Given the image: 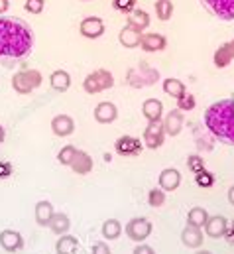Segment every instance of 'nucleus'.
I'll list each match as a JSON object with an SVG mask.
<instances>
[{"label": "nucleus", "instance_id": "473e14b6", "mask_svg": "<svg viewBox=\"0 0 234 254\" xmlns=\"http://www.w3.org/2000/svg\"><path fill=\"white\" fill-rule=\"evenodd\" d=\"M215 182H217V176L209 170H201L199 174H195V184L199 188H213Z\"/></svg>", "mask_w": 234, "mask_h": 254}, {"label": "nucleus", "instance_id": "20e7f679", "mask_svg": "<svg viewBox=\"0 0 234 254\" xmlns=\"http://www.w3.org/2000/svg\"><path fill=\"white\" fill-rule=\"evenodd\" d=\"M42 81H44V77H42V73L38 69H28L24 65L18 73H14V77H12V89L18 95H30V93H34L42 85Z\"/></svg>", "mask_w": 234, "mask_h": 254}, {"label": "nucleus", "instance_id": "cd10ccee", "mask_svg": "<svg viewBox=\"0 0 234 254\" xmlns=\"http://www.w3.org/2000/svg\"><path fill=\"white\" fill-rule=\"evenodd\" d=\"M209 217H211V215L207 213V209H205V207H191V209H189V213H187V225L203 229V227L207 225Z\"/></svg>", "mask_w": 234, "mask_h": 254}, {"label": "nucleus", "instance_id": "ea45409f", "mask_svg": "<svg viewBox=\"0 0 234 254\" xmlns=\"http://www.w3.org/2000/svg\"><path fill=\"white\" fill-rule=\"evenodd\" d=\"M12 172H14L12 164L8 160H0V180H8L12 176Z\"/></svg>", "mask_w": 234, "mask_h": 254}, {"label": "nucleus", "instance_id": "f704fd0d", "mask_svg": "<svg viewBox=\"0 0 234 254\" xmlns=\"http://www.w3.org/2000/svg\"><path fill=\"white\" fill-rule=\"evenodd\" d=\"M164 203H166V191L162 190V188H154V190L148 191V205H150V207L158 209V207H162Z\"/></svg>", "mask_w": 234, "mask_h": 254}, {"label": "nucleus", "instance_id": "7ed1b4c3", "mask_svg": "<svg viewBox=\"0 0 234 254\" xmlns=\"http://www.w3.org/2000/svg\"><path fill=\"white\" fill-rule=\"evenodd\" d=\"M158 81H160V71L146 62H140L126 71V83L132 89H146V87L156 85Z\"/></svg>", "mask_w": 234, "mask_h": 254}, {"label": "nucleus", "instance_id": "c9c22d12", "mask_svg": "<svg viewBox=\"0 0 234 254\" xmlns=\"http://www.w3.org/2000/svg\"><path fill=\"white\" fill-rule=\"evenodd\" d=\"M197 107V101H195V97L191 95V93H185L181 99H177V109L181 111V113H189V111H193Z\"/></svg>", "mask_w": 234, "mask_h": 254}, {"label": "nucleus", "instance_id": "39448f33", "mask_svg": "<svg viewBox=\"0 0 234 254\" xmlns=\"http://www.w3.org/2000/svg\"><path fill=\"white\" fill-rule=\"evenodd\" d=\"M113 87H115V75L109 69H97V71L89 73L83 81V89L89 95H97V93H103Z\"/></svg>", "mask_w": 234, "mask_h": 254}, {"label": "nucleus", "instance_id": "4468645a", "mask_svg": "<svg viewBox=\"0 0 234 254\" xmlns=\"http://www.w3.org/2000/svg\"><path fill=\"white\" fill-rule=\"evenodd\" d=\"M140 48L144 52H164L168 48V40L164 34H158V32H148L142 36V42H140Z\"/></svg>", "mask_w": 234, "mask_h": 254}, {"label": "nucleus", "instance_id": "f3484780", "mask_svg": "<svg viewBox=\"0 0 234 254\" xmlns=\"http://www.w3.org/2000/svg\"><path fill=\"white\" fill-rule=\"evenodd\" d=\"M142 36H144V32H140V30H136V28H132V26L126 24V26L120 30V34H118V42H120L124 48L134 50V48L140 46Z\"/></svg>", "mask_w": 234, "mask_h": 254}, {"label": "nucleus", "instance_id": "b1692460", "mask_svg": "<svg viewBox=\"0 0 234 254\" xmlns=\"http://www.w3.org/2000/svg\"><path fill=\"white\" fill-rule=\"evenodd\" d=\"M50 85L54 91L58 93H65L69 87H71V75L65 71V69H58L50 75Z\"/></svg>", "mask_w": 234, "mask_h": 254}, {"label": "nucleus", "instance_id": "8fccbe9b", "mask_svg": "<svg viewBox=\"0 0 234 254\" xmlns=\"http://www.w3.org/2000/svg\"><path fill=\"white\" fill-rule=\"evenodd\" d=\"M233 227H234V223H233Z\"/></svg>", "mask_w": 234, "mask_h": 254}, {"label": "nucleus", "instance_id": "f03ea898", "mask_svg": "<svg viewBox=\"0 0 234 254\" xmlns=\"http://www.w3.org/2000/svg\"><path fill=\"white\" fill-rule=\"evenodd\" d=\"M205 128L223 144L234 146V93L231 97L213 103L205 111Z\"/></svg>", "mask_w": 234, "mask_h": 254}, {"label": "nucleus", "instance_id": "6e6552de", "mask_svg": "<svg viewBox=\"0 0 234 254\" xmlns=\"http://www.w3.org/2000/svg\"><path fill=\"white\" fill-rule=\"evenodd\" d=\"M215 18L223 22L234 20V0H199Z\"/></svg>", "mask_w": 234, "mask_h": 254}, {"label": "nucleus", "instance_id": "a211bd4d", "mask_svg": "<svg viewBox=\"0 0 234 254\" xmlns=\"http://www.w3.org/2000/svg\"><path fill=\"white\" fill-rule=\"evenodd\" d=\"M158 184L164 191H176L181 186V174L176 168H166L162 170L160 178H158Z\"/></svg>", "mask_w": 234, "mask_h": 254}, {"label": "nucleus", "instance_id": "4c0bfd02", "mask_svg": "<svg viewBox=\"0 0 234 254\" xmlns=\"http://www.w3.org/2000/svg\"><path fill=\"white\" fill-rule=\"evenodd\" d=\"M136 2L138 0H113V6L117 12H122V14H132L136 10Z\"/></svg>", "mask_w": 234, "mask_h": 254}, {"label": "nucleus", "instance_id": "423d86ee", "mask_svg": "<svg viewBox=\"0 0 234 254\" xmlns=\"http://www.w3.org/2000/svg\"><path fill=\"white\" fill-rule=\"evenodd\" d=\"M152 223L146 219V217H134V219H130L128 223H126V227H124V233H126V237L130 239V241H134V243H144L150 235H152Z\"/></svg>", "mask_w": 234, "mask_h": 254}, {"label": "nucleus", "instance_id": "aec40b11", "mask_svg": "<svg viewBox=\"0 0 234 254\" xmlns=\"http://www.w3.org/2000/svg\"><path fill=\"white\" fill-rule=\"evenodd\" d=\"M142 115L148 123H154V121H162L164 117V103L160 99H146L144 105H142Z\"/></svg>", "mask_w": 234, "mask_h": 254}, {"label": "nucleus", "instance_id": "393cba45", "mask_svg": "<svg viewBox=\"0 0 234 254\" xmlns=\"http://www.w3.org/2000/svg\"><path fill=\"white\" fill-rule=\"evenodd\" d=\"M50 231L54 233V235H67V231L71 229V219H69V215H65V213H56L54 217H52V221H50Z\"/></svg>", "mask_w": 234, "mask_h": 254}, {"label": "nucleus", "instance_id": "bb28decb", "mask_svg": "<svg viewBox=\"0 0 234 254\" xmlns=\"http://www.w3.org/2000/svg\"><path fill=\"white\" fill-rule=\"evenodd\" d=\"M126 24L136 28V30H140V32H144L150 26V14L146 10H142V8H136L132 14H128V22Z\"/></svg>", "mask_w": 234, "mask_h": 254}, {"label": "nucleus", "instance_id": "2eb2a0df", "mask_svg": "<svg viewBox=\"0 0 234 254\" xmlns=\"http://www.w3.org/2000/svg\"><path fill=\"white\" fill-rule=\"evenodd\" d=\"M183 125H185V115L179 109L170 111L166 115V119H164V128H166L168 136H179L181 130H183Z\"/></svg>", "mask_w": 234, "mask_h": 254}, {"label": "nucleus", "instance_id": "f257e3e1", "mask_svg": "<svg viewBox=\"0 0 234 254\" xmlns=\"http://www.w3.org/2000/svg\"><path fill=\"white\" fill-rule=\"evenodd\" d=\"M34 50V30L22 18H0V64L6 67L24 62Z\"/></svg>", "mask_w": 234, "mask_h": 254}, {"label": "nucleus", "instance_id": "37998d69", "mask_svg": "<svg viewBox=\"0 0 234 254\" xmlns=\"http://www.w3.org/2000/svg\"><path fill=\"white\" fill-rule=\"evenodd\" d=\"M225 239H227V243H229L231 247H234V227H229V231H227Z\"/></svg>", "mask_w": 234, "mask_h": 254}, {"label": "nucleus", "instance_id": "a878e982", "mask_svg": "<svg viewBox=\"0 0 234 254\" xmlns=\"http://www.w3.org/2000/svg\"><path fill=\"white\" fill-rule=\"evenodd\" d=\"M79 251V241L77 237L71 235H61L56 243V254H75Z\"/></svg>", "mask_w": 234, "mask_h": 254}, {"label": "nucleus", "instance_id": "1a4fd4ad", "mask_svg": "<svg viewBox=\"0 0 234 254\" xmlns=\"http://www.w3.org/2000/svg\"><path fill=\"white\" fill-rule=\"evenodd\" d=\"M144 140L140 142V138L136 136H120L117 142H115V152L118 156H124V158H132V156H138L142 150H144Z\"/></svg>", "mask_w": 234, "mask_h": 254}, {"label": "nucleus", "instance_id": "a19ab883", "mask_svg": "<svg viewBox=\"0 0 234 254\" xmlns=\"http://www.w3.org/2000/svg\"><path fill=\"white\" fill-rule=\"evenodd\" d=\"M91 254H113V253H111V249H109V245L105 241H99V243H95L91 247Z\"/></svg>", "mask_w": 234, "mask_h": 254}, {"label": "nucleus", "instance_id": "72a5a7b5", "mask_svg": "<svg viewBox=\"0 0 234 254\" xmlns=\"http://www.w3.org/2000/svg\"><path fill=\"white\" fill-rule=\"evenodd\" d=\"M77 152H79V150H77L73 144L63 146L58 154V162L61 164V166H71V162H73V158H75V154H77Z\"/></svg>", "mask_w": 234, "mask_h": 254}, {"label": "nucleus", "instance_id": "4be33fe9", "mask_svg": "<svg viewBox=\"0 0 234 254\" xmlns=\"http://www.w3.org/2000/svg\"><path fill=\"white\" fill-rule=\"evenodd\" d=\"M69 168H71L77 176H87V174L93 172V158H91L87 152L79 150V152L75 154V158H73V162H71Z\"/></svg>", "mask_w": 234, "mask_h": 254}, {"label": "nucleus", "instance_id": "79ce46f5", "mask_svg": "<svg viewBox=\"0 0 234 254\" xmlns=\"http://www.w3.org/2000/svg\"><path fill=\"white\" fill-rule=\"evenodd\" d=\"M132 254H156V251L150 247V245H144V243H140L134 251H132Z\"/></svg>", "mask_w": 234, "mask_h": 254}, {"label": "nucleus", "instance_id": "dca6fc26", "mask_svg": "<svg viewBox=\"0 0 234 254\" xmlns=\"http://www.w3.org/2000/svg\"><path fill=\"white\" fill-rule=\"evenodd\" d=\"M203 241H205L203 229H199V227L187 225V227L181 231V243H183L187 249H201V247H203Z\"/></svg>", "mask_w": 234, "mask_h": 254}, {"label": "nucleus", "instance_id": "49530a36", "mask_svg": "<svg viewBox=\"0 0 234 254\" xmlns=\"http://www.w3.org/2000/svg\"><path fill=\"white\" fill-rule=\"evenodd\" d=\"M4 138H6V130H4V127L0 125V144L4 142Z\"/></svg>", "mask_w": 234, "mask_h": 254}, {"label": "nucleus", "instance_id": "7c9ffc66", "mask_svg": "<svg viewBox=\"0 0 234 254\" xmlns=\"http://www.w3.org/2000/svg\"><path fill=\"white\" fill-rule=\"evenodd\" d=\"M122 223L118 221V219H107L105 223H103V229H101V233H103V239H109V241H117L118 237L122 235Z\"/></svg>", "mask_w": 234, "mask_h": 254}, {"label": "nucleus", "instance_id": "e433bc0d", "mask_svg": "<svg viewBox=\"0 0 234 254\" xmlns=\"http://www.w3.org/2000/svg\"><path fill=\"white\" fill-rule=\"evenodd\" d=\"M187 168L193 172V174H199L201 170H205V160L201 154H191L187 156Z\"/></svg>", "mask_w": 234, "mask_h": 254}, {"label": "nucleus", "instance_id": "de8ad7c7", "mask_svg": "<svg viewBox=\"0 0 234 254\" xmlns=\"http://www.w3.org/2000/svg\"><path fill=\"white\" fill-rule=\"evenodd\" d=\"M195 254H213V253H209V251H197Z\"/></svg>", "mask_w": 234, "mask_h": 254}, {"label": "nucleus", "instance_id": "09e8293b", "mask_svg": "<svg viewBox=\"0 0 234 254\" xmlns=\"http://www.w3.org/2000/svg\"><path fill=\"white\" fill-rule=\"evenodd\" d=\"M81 2H89V0H81Z\"/></svg>", "mask_w": 234, "mask_h": 254}, {"label": "nucleus", "instance_id": "c756f323", "mask_svg": "<svg viewBox=\"0 0 234 254\" xmlns=\"http://www.w3.org/2000/svg\"><path fill=\"white\" fill-rule=\"evenodd\" d=\"M215 136L209 132V130H203V134H201V130H195V142H197V150H199V154H203V152H211L213 148H215Z\"/></svg>", "mask_w": 234, "mask_h": 254}, {"label": "nucleus", "instance_id": "6ab92c4d", "mask_svg": "<svg viewBox=\"0 0 234 254\" xmlns=\"http://www.w3.org/2000/svg\"><path fill=\"white\" fill-rule=\"evenodd\" d=\"M52 130L56 136H61V138L71 136L75 132V121L69 115H58L52 119Z\"/></svg>", "mask_w": 234, "mask_h": 254}, {"label": "nucleus", "instance_id": "9d476101", "mask_svg": "<svg viewBox=\"0 0 234 254\" xmlns=\"http://www.w3.org/2000/svg\"><path fill=\"white\" fill-rule=\"evenodd\" d=\"M79 32H81V36H85L89 40H97L105 34V22L99 16H87L81 20Z\"/></svg>", "mask_w": 234, "mask_h": 254}, {"label": "nucleus", "instance_id": "5701e85b", "mask_svg": "<svg viewBox=\"0 0 234 254\" xmlns=\"http://www.w3.org/2000/svg\"><path fill=\"white\" fill-rule=\"evenodd\" d=\"M54 215H56V209L50 201H38L36 203V223L40 227H48Z\"/></svg>", "mask_w": 234, "mask_h": 254}, {"label": "nucleus", "instance_id": "412c9836", "mask_svg": "<svg viewBox=\"0 0 234 254\" xmlns=\"http://www.w3.org/2000/svg\"><path fill=\"white\" fill-rule=\"evenodd\" d=\"M233 62H234V40H231V42L223 44V46L215 52V56H213V64H215V67L223 69V67L231 65Z\"/></svg>", "mask_w": 234, "mask_h": 254}, {"label": "nucleus", "instance_id": "f8f14e48", "mask_svg": "<svg viewBox=\"0 0 234 254\" xmlns=\"http://www.w3.org/2000/svg\"><path fill=\"white\" fill-rule=\"evenodd\" d=\"M0 247L6 253H18L24 249V237L14 229H4L0 233Z\"/></svg>", "mask_w": 234, "mask_h": 254}, {"label": "nucleus", "instance_id": "58836bf2", "mask_svg": "<svg viewBox=\"0 0 234 254\" xmlns=\"http://www.w3.org/2000/svg\"><path fill=\"white\" fill-rule=\"evenodd\" d=\"M24 8H26V12H30V14H42L44 8H46V0H26Z\"/></svg>", "mask_w": 234, "mask_h": 254}, {"label": "nucleus", "instance_id": "9b49d317", "mask_svg": "<svg viewBox=\"0 0 234 254\" xmlns=\"http://www.w3.org/2000/svg\"><path fill=\"white\" fill-rule=\"evenodd\" d=\"M93 117H95V121H97L99 125H111V123H115L118 119L117 105L111 103V101H103V103H99V105L95 107Z\"/></svg>", "mask_w": 234, "mask_h": 254}, {"label": "nucleus", "instance_id": "a18cd8bd", "mask_svg": "<svg viewBox=\"0 0 234 254\" xmlns=\"http://www.w3.org/2000/svg\"><path fill=\"white\" fill-rule=\"evenodd\" d=\"M229 203H231V205L234 207V186L231 188V190H229Z\"/></svg>", "mask_w": 234, "mask_h": 254}, {"label": "nucleus", "instance_id": "c85d7f7f", "mask_svg": "<svg viewBox=\"0 0 234 254\" xmlns=\"http://www.w3.org/2000/svg\"><path fill=\"white\" fill-rule=\"evenodd\" d=\"M162 87H164V93H168L170 97H176V99H181V97L187 93L185 83L179 81V79H176V77H168V79H164Z\"/></svg>", "mask_w": 234, "mask_h": 254}, {"label": "nucleus", "instance_id": "ddd939ff", "mask_svg": "<svg viewBox=\"0 0 234 254\" xmlns=\"http://www.w3.org/2000/svg\"><path fill=\"white\" fill-rule=\"evenodd\" d=\"M227 231H229V221H227V217H223V215H213V217H209V221H207V225H205V235H207L209 239H223V237L227 235Z\"/></svg>", "mask_w": 234, "mask_h": 254}, {"label": "nucleus", "instance_id": "c03bdc74", "mask_svg": "<svg viewBox=\"0 0 234 254\" xmlns=\"http://www.w3.org/2000/svg\"><path fill=\"white\" fill-rule=\"evenodd\" d=\"M8 8H10V0H0V16L6 14Z\"/></svg>", "mask_w": 234, "mask_h": 254}, {"label": "nucleus", "instance_id": "2f4dec72", "mask_svg": "<svg viewBox=\"0 0 234 254\" xmlns=\"http://www.w3.org/2000/svg\"><path fill=\"white\" fill-rule=\"evenodd\" d=\"M174 14V2L172 0H156V16L160 20H170Z\"/></svg>", "mask_w": 234, "mask_h": 254}, {"label": "nucleus", "instance_id": "0eeeda50", "mask_svg": "<svg viewBox=\"0 0 234 254\" xmlns=\"http://www.w3.org/2000/svg\"><path fill=\"white\" fill-rule=\"evenodd\" d=\"M166 128H164V121H154V123H148V127L144 128V146L150 148V150H158L162 148L164 140H166Z\"/></svg>", "mask_w": 234, "mask_h": 254}]
</instances>
